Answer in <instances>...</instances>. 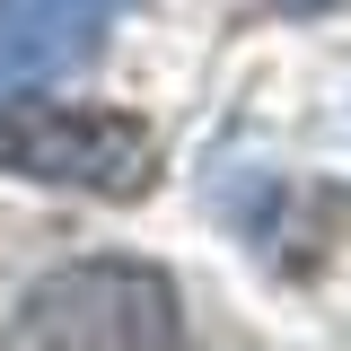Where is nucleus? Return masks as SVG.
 I'll list each match as a JSON object with an SVG mask.
<instances>
[{
    "instance_id": "obj_3",
    "label": "nucleus",
    "mask_w": 351,
    "mask_h": 351,
    "mask_svg": "<svg viewBox=\"0 0 351 351\" xmlns=\"http://www.w3.org/2000/svg\"><path fill=\"white\" fill-rule=\"evenodd\" d=\"M202 202H211V211L255 246V263L281 272V281H307L316 263L334 255L343 219H351V193L316 184V176H290V167H237V158H211Z\"/></svg>"
},
{
    "instance_id": "obj_1",
    "label": "nucleus",
    "mask_w": 351,
    "mask_h": 351,
    "mask_svg": "<svg viewBox=\"0 0 351 351\" xmlns=\"http://www.w3.org/2000/svg\"><path fill=\"white\" fill-rule=\"evenodd\" d=\"M9 343H44V351H158L184 343V290L167 263L141 255H80L36 272L18 307H9Z\"/></svg>"
},
{
    "instance_id": "obj_5",
    "label": "nucleus",
    "mask_w": 351,
    "mask_h": 351,
    "mask_svg": "<svg viewBox=\"0 0 351 351\" xmlns=\"http://www.w3.org/2000/svg\"><path fill=\"white\" fill-rule=\"evenodd\" d=\"M290 18H316V9H343V0H281Z\"/></svg>"
},
{
    "instance_id": "obj_2",
    "label": "nucleus",
    "mask_w": 351,
    "mask_h": 351,
    "mask_svg": "<svg viewBox=\"0 0 351 351\" xmlns=\"http://www.w3.org/2000/svg\"><path fill=\"white\" fill-rule=\"evenodd\" d=\"M0 176L88 193V202H141L158 184V132L132 106H71L0 88Z\"/></svg>"
},
{
    "instance_id": "obj_4",
    "label": "nucleus",
    "mask_w": 351,
    "mask_h": 351,
    "mask_svg": "<svg viewBox=\"0 0 351 351\" xmlns=\"http://www.w3.org/2000/svg\"><path fill=\"white\" fill-rule=\"evenodd\" d=\"M123 0H0V88H36L97 53Z\"/></svg>"
}]
</instances>
